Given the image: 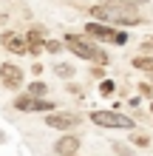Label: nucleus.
Masks as SVG:
<instances>
[{
    "label": "nucleus",
    "instance_id": "f257e3e1",
    "mask_svg": "<svg viewBox=\"0 0 153 156\" xmlns=\"http://www.w3.org/2000/svg\"><path fill=\"white\" fill-rule=\"evenodd\" d=\"M62 43H65V48L74 54V57H79V60H88V62H94V66H108V51L105 48H99L96 45V40H91L88 34H65L62 37Z\"/></svg>",
    "mask_w": 153,
    "mask_h": 156
},
{
    "label": "nucleus",
    "instance_id": "f03ea898",
    "mask_svg": "<svg viewBox=\"0 0 153 156\" xmlns=\"http://www.w3.org/2000/svg\"><path fill=\"white\" fill-rule=\"evenodd\" d=\"M88 119L96 128H119V131H133L136 128V116H125L119 111H91Z\"/></svg>",
    "mask_w": 153,
    "mask_h": 156
},
{
    "label": "nucleus",
    "instance_id": "7ed1b4c3",
    "mask_svg": "<svg viewBox=\"0 0 153 156\" xmlns=\"http://www.w3.org/2000/svg\"><path fill=\"white\" fill-rule=\"evenodd\" d=\"M12 105L17 108V111H26V114H48V111H57V105H54L51 99H46V97H31L29 91H26V94H17L12 99Z\"/></svg>",
    "mask_w": 153,
    "mask_h": 156
},
{
    "label": "nucleus",
    "instance_id": "20e7f679",
    "mask_svg": "<svg viewBox=\"0 0 153 156\" xmlns=\"http://www.w3.org/2000/svg\"><path fill=\"white\" fill-rule=\"evenodd\" d=\"M43 122H46L48 128H54V131H71V128L82 125V116L74 114V111H48L46 116H43Z\"/></svg>",
    "mask_w": 153,
    "mask_h": 156
},
{
    "label": "nucleus",
    "instance_id": "39448f33",
    "mask_svg": "<svg viewBox=\"0 0 153 156\" xmlns=\"http://www.w3.org/2000/svg\"><path fill=\"white\" fill-rule=\"evenodd\" d=\"M0 82H3V88H9V91H20L23 82H26V74L14 62H0Z\"/></svg>",
    "mask_w": 153,
    "mask_h": 156
},
{
    "label": "nucleus",
    "instance_id": "423d86ee",
    "mask_svg": "<svg viewBox=\"0 0 153 156\" xmlns=\"http://www.w3.org/2000/svg\"><path fill=\"white\" fill-rule=\"evenodd\" d=\"M0 48L9 51V54L23 57V54H29V40H26V34H20V31H3L0 34Z\"/></svg>",
    "mask_w": 153,
    "mask_h": 156
},
{
    "label": "nucleus",
    "instance_id": "0eeeda50",
    "mask_svg": "<svg viewBox=\"0 0 153 156\" xmlns=\"http://www.w3.org/2000/svg\"><path fill=\"white\" fill-rule=\"evenodd\" d=\"M85 34L91 40H96V43H113V34H116V29L111 23H99V20H91V23H85Z\"/></svg>",
    "mask_w": 153,
    "mask_h": 156
},
{
    "label": "nucleus",
    "instance_id": "6e6552de",
    "mask_svg": "<svg viewBox=\"0 0 153 156\" xmlns=\"http://www.w3.org/2000/svg\"><path fill=\"white\" fill-rule=\"evenodd\" d=\"M79 148H82V139L79 136H74V133H62L57 142H54V151H57L60 156H68V153H79Z\"/></svg>",
    "mask_w": 153,
    "mask_h": 156
},
{
    "label": "nucleus",
    "instance_id": "1a4fd4ad",
    "mask_svg": "<svg viewBox=\"0 0 153 156\" xmlns=\"http://www.w3.org/2000/svg\"><path fill=\"white\" fill-rule=\"evenodd\" d=\"M91 17H94V20H99V23H111L113 6H111V3H96V6H91ZM111 26H113V23H111Z\"/></svg>",
    "mask_w": 153,
    "mask_h": 156
},
{
    "label": "nucleus",
    "instance_id": "9d476101",
    "mask_svg": "<svg viewBox=\"0 0 153 156\" xmlns=\"http://www.w3.org/2000/svg\"><path fill=\"white\" fill-rule=\"evenodd\" d=\"M26 40H29V45H46V40H48L46 26H31V29L26 31Z\"/></svg>",
    "mask_w": 153,
    "mask_h": 156
},
{
    "label": "nucleus",
    "instance_id": "9b49d317",
    "mask_svg": "<svg viewBox=\"0 0 153 156\" xmlns=\"http://www.w3.org/2000/svg\"><path fill=\"white\" fill-rule=\"evenodd\" d=\"M130 66L136 71H148V74H153V54H136V57L130 60Z\"/></svg>",
    "mask_w": 153,
    "mask_h": 156
},
{
    "label": "nucleus",
    "instance_id": "f8f14e48",
    "mask_svg": "<svg viewBox=\"0 0 153 156\" xmlns=\"http://www.w3.org/2000/svg\"><path fill=\"white\" fill-rule=\"evenodd\" d=\"M54 74H57L60 80H74L77 68L71 66V62H57V66H54Z\"/></svg>",
    "mask_w": 153,
    "mask_h": 156
},
{
    "label": "nucleus",
    "instance_id": "ddd939ff",
    "mask_svg": "<svg viewBox=\"0 0 153 156\" xmlns=\"http://www.w3.org/2000/svg\"><path fill=\"white\" fill-rule=\"evenodd\" d=\"M26 91H29L31 97H46V94H48V85H46L43 80H34V82H31V85L26 88Z\"/></svg>",
    "mask_w": 153,
    "mask_h": 156
},
{
    "label": "nucleus",
    "instance_id": "4468645a",
    "mask_svg": "<svg viewBox=\"0 0 153 156\" xmlns=\"http://www.w3.org/2000/svg\"><path fill=\"white\" fill-rule=\"evenodd\" d=\"M99 94H102V97H113V94H116V82L108 80V77L99 80Z\"/></svg>",
    "mask_w": 153,
    "mask_h": 156
},
{
    "label": "nucleus",
    "instance_id": "2eb2a0df",
    "mask_svg": "<svg viewBox=\"0 0 153 156\" xmlns=\"http://www.w3.org/2000/svg\"><path fill=\"white\" fill-rule=\"evenodd\" d=\"M130 145H136V148H150V136L148 133H133L130 136Z\"/></svg>",
    "mask_w": 153,
    "mask_h": 156
},
{
    "label": "nucleus",
    "instance_id": "dca6fc26",
    "mask_svg": "<svg viewBox=\"0 0 153 156\" xmlns=\"http://www.w3.org/2000/svg\"><path fill=\"white\" fill-rule=\"evenodd\" d=\"M62 48H65V43H62V40H46V51L48 54H60Z\"/></svg>",
    "mask_w": 153,
    "mask_h": 156
},
{
    "label": "nucleus",
    "instance_id": "f3484780",
    "mask_svg": "<svg viewBox=\"0 0 153 156\" xmlns=\"http://www.w3.org/2000/svg\"><path fill=\"white\" fill-rule=\"evenodd\" d=\"M113 151L119 156H133V145H125V142H113Z\"/></svg>",
    "mask_w": 153,
    "mask_h": 156
},
{
    "label": "nucleus",
    "instance_id": "a211bd4d",
    "mask_svg": "<svg viewBox=\"0 0 153 156\" xmlns=\"http://www.w3.org/2000/svg\"><path fill=\"white\" fill-rule=\"evenodd\" d=\"M136 91H139V97H150L153 99V85H150V82H139Z\"/></svg>",
    "mask_w": 153,
    "mask_h": 156
},
{
    "label": "nucleus",
    "instance_id": "6ab92c4d",
    "mask_svg": "<svg viewBox=\"0 0 153 156\" xmlns=\"http://www.w3.org/2000/svg\"><path fill=\"white\" fill-rule=\"evenodd\" d=\"M88 71H91V77H94V80H105V74H108L105 66H94V62H91V68H88Z\"/></svg>",
    "mask_w": 153,
    "mask_h": 156
},
{
    "label": "nucleus",
    "instance_id": "aec40b11",
    "mask_svg": "<svg viewBox=\"0 0 153 156\" xmlns=\"http://www.w3.org/2000/svg\"><path fill=\"white\" fill-rule=\"evenodd\" d=\"M128 43V31H119L116 29V34H113V45H125Z\"/></svg>",
    "mask_w": 153,
    "mask_h": 156
},
{
    "label": "nucleus",
    "instance_id": "412c9836",
    "mask_svg": "<svg viewBox=\"0 0 153 156\" xmlns=\"http://www.w3.org/2000/svg\"><path fill=\"white\" fill-rule=\"evenodd\" d=\"M68 94H71V97H77V99H82V97H85V91L79 88V85H68Z\"/></svg>",
    "mask_w": 153,
    "mask_h": 156
},
{
    "label": "nucleus",
    "instance_id": "4be33fe9",
    "mask_svg": "<svg viewBox=\"0 0 153 156\" xmlns=\"http://www.w3.org/2000/svg\"><path fill=\"white\" fill-rule=\"evenodd\" d=\"M139 54H153V43H150V40L139 43Z\"/></svg>",
    "mask_w": 153,
    "mask_h": 156
},
{
    "label": "nucleus",
    "instance_id": "5701e85b",
    "mask_svg": "<svg viewBox=\"0 0 153 156\" xmlns=\"http://www.w3.org/2000/svg\"><path fill=\"white\" fill-rule=\"evenodd\" d=\"M43 48H46V45H29V54H31V57H40Z\"/></svg>",
    "mask_w": 153,
    "mask_h": 156
},
{
    "label": "nucleus",
    "instance_id": "b1692460",
    "mask_svg": "<svg viewBox=\"0 0 153 156\" xmlns=\"http://www.w3.org/2000/svg\"><path fill=\"white\" fill-rule=\"evenodd\" d=\"M43 71H46V68H43L40 62H34V66H31V74H34V77H43Z\"/></svg>",
    "mask_w": 153,
    "mask_h": 156
},
{
    "label": "nucleus",
    "instance_id": "393cba45",
    "mask_svg": "<svg viewBox=\"0 0 153 156\" xmlns=\"http://www.w3.org/2000/svg\"><path fill=\"white\" fill-rule=\"evenodd\" d=\"M125 3H128V6H136V9H139V6H145V3H150V0H125Z\"/></svg>",
    "mask_w": 153,
    "mask_h": 156
},
{
    "label": "nucleus",
    "instance_id": "a878e982",
    "mask_svg": "<svg viewBox=\"0 0 153 156\" xmlns=\"http://www.w3.org/2000/svg\"><path fill=\"white\" fill-rule=\"evenodd\" d=\"M128 102H130V108H139V102H142V97H130Z\"/></svg>",
    "mask_w": 153,
    "mask_h": 156
},
{
    "label": "nucleus",
    "instance_id": "bb28decb",
    "mask_svg": "<svg viewBox=\"0 0 153 156\" xmlns=\"http://www.w3.org/2000/svg\"><path fill=\"white\" fill-rule=\"evenodd\" d=\"M3 23H6V14H0V26H3Z\"/></svg>",
    "mask_w": 153,
    "mask_h": 156
},
{
    "label": "nucleus",
    "instance_id": "cd10ccee",
    "mask_svg": "<svg viewBox=\"0 0 153 156\" xmlns=\"http://www.w3.org/2000/svg\"><path fill=\"white\" fill-rule=\"evenodd\" d=\"M3 139H6V133H3V131H0V142H3Z\"/></svg>",
    "mask_w": 153,
    "mask_h": 156
},
{
    "label": "nucleus",
    "instance_id": "c85d7f7f",
    "mask_svg": "<svg viewBox=\"0 0 153 156\" xmlns=\"http://www.w3.org/2000/svg\"><path fill=\"white\" fill-rule=\"evenodd\" d=\"M68 156H79V153H68Z\"/></svg>",
    "mask_w": 153,
    "mask_h": 156
},
{
    "label": "nucleus",
    "instance_id": "c756f323",
    "mask_svg": "<svg viewBox=\"0 0 153 156\" xmlns=\"http://www.w3.org/2000/svg\"><path fill=\"white\" fill-rule=\"evenodd\" d=\"M150 85H153V74H150Z\"/></svg>",
    "mask_w": 153,
    "mask_h": 156
},
{
    "label": "nucleus",
    "instance_id": "7c9ffc66",
    "mask_svg": "<svg viewBox=\"0 0 153 156\" xmlns=\"http://www.w3.org/2000/svg\"><path fill=\"white\" fill-rule=\"evenodd\" d=\"M150 114H153V102H150Z\"/></svg>",
    "mask_w": 153,
    "mask_h": 156
},
{
    "label": "nucleus",
    "instance_id": "2f4dec72",
    "mask_svg": "<svg viewBox=\"0 0 153 156\" xmlns=\"http://www.w3.org/2000/svg\"><path fill=\"white\" fill-rule=\"evenodd\" d=\"M150 43H153V34H150Z\"/></svg>",
    "mask_w": 153,
    "mask_h": 156
}]
</instances>
